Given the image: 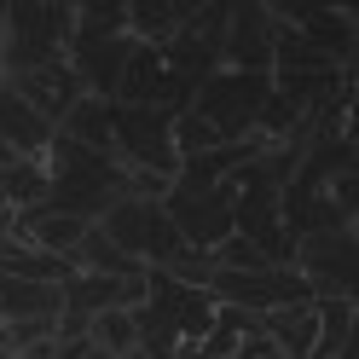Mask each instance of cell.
Listing matches in <instances>:
<instances>
[{
	"label": "cell",
	"instance_id": "obj_7",
	"mask_svg": "<svg viewBox=\"0 0 359 359\" xmlns=\"http://www.w3.org/2000/svg\"><path fill=\"white\" fill-rule=\"evenodd\" d=\"M261 330L273 336V348L284 359H307L313 348H319V302H290L278 313H266Z\"/></svg>",
	"mask_w": 359,
	"mask_h": 359
},
{
	"label": "cell",
	"instance_id": "obj_9",
	"mask_svg": "<svg viewBox=\"0 0 359 359\" xmlns=\"http://www.w3.org/2000/svg\"><path fill=\"white\" fill-rule=\"evenodd\" d=\"M87 336H93L99 359H133L140 353V325H133V307H110L87 319Z\"/></svg>",
	"mask_w": 359,
	"mask_h": 359
},
{
	"label": "cell",
	"instance_id": "obj_6",
	"mask_svg": "<svg viewBox=\"0 0 359 359\" xmlns=\"http://www.w3.org/2000/svg\"><path fill=\"white\" fill-rule=\"evenodd\" d=\"M35 319H64V284L0 278V325H35Z\"/></svg>",
	"mask_w": 359,
	"mask_h": 359
},
{
	"label": "cell",
	"instance_id": "obj_11",
	"mask_svg": "<svg viewBox=\"0 0 359 359\" xmlns=\"http://www.w3.org/2000/svg\"><path fill=\"white\" fill-rule=\"evenodd\" d=\"M336 359H359V313H353V325L342 336V348H336Z\"/></svg>",
	"mask_w": 359,
	"mask_h": 359
},
{
	"label": "cell",
	"instance_id": "obj_3",
	"mask_svg": "<svg viewBox=\"0 0 359 359\" xmlns=\"http://www.w3.org/2000/svg\"><path fill=\"white\" fill-rule=\"evenodd\" d=\"M273 47H278V12L243 0L226 18L220 35V70H243V76H273Z\"/></svg>",
	"mask_w": 359,
	"mask_h": 359
},
{
	"label": "cell",
	"instance_id": "obj_10",
	"mask_svg": "<svg viewBox=\"0 0 359 359\" xmlns=\"http://www.w3.org/2000/svg\"><path fill=\"white\" fill-rule=\"evenodd\" d=\"M232 359H284V353L273 348V336H266V330H255V336H243V342H238Z\"/></svg>",
	"mask_w": 359,
	"mask_h": 359
},
{
	"label": "cell",
	"instance_id": "obj_8",
	"mask_svg": "<svg viewBox=\"0 0 359 359\" xmlns=\"http://www.w3.org/2000/svg\"><path fill=\"white\" fill-rule=\"evenodd\" d=\"M70 266H76V273H99V278H140V273H145V266L133 261V255H122L116 243L99 232V220H93V226H87V238L76 243Z\"/></svg>",
	"mask_w": 359,
	"mask_h": 359
},
{
	"label": "cell",
	"instance_id": "obj_4",
	"mask_svg": "<svg viewBox=\"0 0 359 359\" xmlns=\"http://www.w3.org/2000/svg\"><path fill=\"white\" fill-rule=\"evenodd\" d=\"M6 87H12V93L24 99L29 110H35L41 122H53V128H58V122H64V116H70V110L81 104V81H76V70H70L64 58H58V64H41V70L12 76Z\"/></svg>",
	"mask_w": 359,
	"mask_h": 359
},
{
	"label": "cell",
	"instance_id": "obj_1",
	"mask_svg": "<svg viewBox=\"0 0 359 359\" xmlns=\"http://www.w3.org/2000/svg\"><path fill=\"white\" fill-rule=\"evenodd\" d=\"M273 99V76H243V70H215L203 87L191 93V116H203L226 145L250 140L261 122V104Z\"/></svg>",
	"mask_w": 359,
	"mask_h": 359
},
{
	"label": "cell",
	"instance_id": "obj_2",
	"mask_svg": "<svg viewBox=\"0 0 359 359\" xmlns=\"http://www.w3.org/2000/svg\"><path fill=\"white\" fill-rule=\"evenodd\" d=\"M296 273L313 284V302H353L359 307V226H330L296 243Z\"/></svg>",
	"mask_w": 359,
	"mask_h": 359
},
{
	"label": "cell",
	"instance_id": "obj_5",
	"mask_svg": "<svg viewBox=\"0 0 359 359\" xmlns=\"http://www.w3.org/2000/svg\"><path fill=\"white\" fill-rule=\"evenodd\" d=\"M53 133H58L53 122H41L35 110L12 93L6 81H0V145L18 151V156H29V163H41V156L53 151Z\"/></svg>",
	"mask_w": 359,
	"mask_h": 359
}]
</instances>
